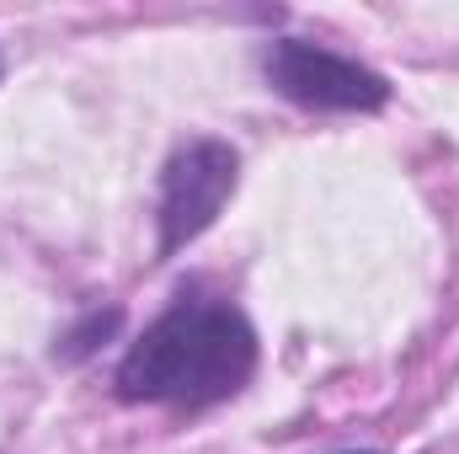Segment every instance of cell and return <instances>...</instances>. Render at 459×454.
Returning <instances> with one entry per match:
<instances>
[{
	"mask_svg": "<svg viewBox=\"0 0 459 454\" xmlns=\"http://www.w3.org/2000/svg\"><path fill=\"white\" fill-rule=\"evenodd\" d=\"M117 327H123V310H117V305H108V310H86V316L59 337L54 358H59V363H81V358H91L102 342L113 337Z\"/></svg>",
	"mask_w": 459,
	"mask_h": 454,
	"instance_id": "cell-4",
	"label": "cell"
},
{
	"mask_svg": "<svg viewBox=\"0 0 459 454\" xmlns=\"http://www.w3.org/2000/svg\"><path fill=\"white\" fill-rule=\"evenodd\" d=\"M347 454H379V450H347Z\"/></svg>",
	"mask_w": 459,
	"mask_h": 454,
	"instance_id": "cell-5",
	"label": "cell"
},
{
	"mask_svg": "<svg viewBox=\"0 0 459 454\" xmlns=\"http://www.w3.org/2000/svg\"><path fill=\"white\" fill-rule=\"evenodd\" d=\"M262 363L256 327L246 310L209 284H182L171 305L123 347L113 369V396L123 406L209 412L235 401Z\"/></svg>",
	"mask_w": 459,
	"mask_h": 454,
	"instance_id": "cell-1",
	"label": "cell"
},
{
	"mask_svg": "<svg viewBox=\"0 0 459 454\" xmlns=\"http://www.w3.org/2000/svg\"><path fill=\"white\" fill-rule=\"evenodd\" d=\"M262 81L305 108V113H385L395 86L363 65V59H347L326 43H310V38H267L262 43Z\"/></svg>",
	"mask_w": 459,
	"mask_h": 454,
	"instance_id": "cell-3",
	"label": "cell"
},
{
	"mask_svg": "<svg viewBox=\"0 0 459 454\" xmlns=\"http://www.w3.org/2000/svg\"><path fill=\"white\" fill-rule=\"evenodd\" d=\"M240 188V150L214 134H193L182 139L166 166H160V188H155V262H171L177 251H187L198 235L220 225Z\"/></svg>",
	"mask_w": 459,
	"mask_h": 454,
	"instance_id": "cell-2",
	"label": "cell"
},
{
	"mask_svg": "<svg viewBox=\"0 0 459 454\" xmlns=\"http://www.w3.org/2000/svg\"><path fill=\"white\" fill-rule=\"evenodd\" d=\"M0 81H5V59H0Z\"/></svg>",
	"mask_w": 459,
	"mask_h": 454,
	"instance_id": "cell-6",
	"label": "cell"
}]
</instances>
